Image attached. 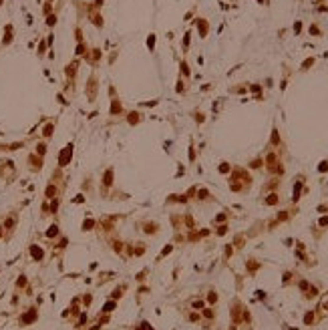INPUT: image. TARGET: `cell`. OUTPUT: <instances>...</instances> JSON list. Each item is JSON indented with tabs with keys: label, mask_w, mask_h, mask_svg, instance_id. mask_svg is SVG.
<instances>
[{
	"label": "cell",
	"mask_w": 328,
	"mask_h": 330,
	"mask_svg": "<svg viewBox=\"0 0 328 330\" xmlns=\"http://www.w3.org/2000/svg\"><path fill=\"white\" fill-rule=\"evenodd\" d=\"M83 201H85V195L83 193H79L77 197H75V203H83Z\"/></svg>",
	"instance_id": "obj_49"
},
{
	"label": "cell",
	"mask_w": 328,
	"mask_h": 330,
	"mask_svg": "<svg viewBox=\"0 0 328 330\" xmlns=\"http://www.w3.org/2000/svg\"><path fill=\"white\" fill-rule=\"evenodd\" d=\"M204 119H205V117H204V115H201V113H199V111H197V113H195V121H197V123H201V121H204Z\"/></svg>",
	"instance_id": "obj_52"
},
{
	"label": "cell",
	"mask_w": 328,
	"mask_h": 330,
	"mask_svg": "<svg viewBox=\"0 0 328 330\" xmlns=\"http://www.w3.org/2000/svg\"><path fill=\"white\" fill-rule=\"evenodd\" d=\"M45 157H40V155H36V153H32V155H28V163H30V169L32 171H40L42 169V163H45Z\"/></svg>",
	"instance_id": "obj_2"
},
{
	"label": "cell",
	"mask_w": 328,
	"mask_h": 330,
	"mask_svg": "<svg viewBox=\"0 0 328 330\" xmlns=\"http://www.w3.org/2000/svg\"><path fill=\"white\" fill-rule=\"evenodd\" d=\"M12 42V26L8 24L6 28H4V38H2V45L6 46V45H10Z\"/></svg>",
	"instance_id": "obj_15"
},
{
	"label": "cell",
	"mask_w": 328,
	"mask_h": 330,
	"mask_svg": "<svg viewBox=\"0 0 328 330\" xmlns=\"http://www.w3.org/2000/svg\"><path fill=\"white\" fill-rule=\"evenodd\" d=\"M57 209H58V197H55L53 203H50V214H57Z\"/></svg>",
	"instance_id": "obj_35"
},
{
	"label": "cell",
	"mask_w": 328,
	"mask_h": 330,
	"mask_svg": "<svg viewBox=\"0 0 328 330\" xmlns=\"http://www.w3.org/2000/svg\"><path fill=\"white\" fill-rule=\"evenodd\" d=\"M197 28H199V34H201V38H204V36H207V30H209V26H207V22H205L204 18H197Z\"/></svg>",
	"instance_id": "obj_13"
},
{
	"label": "cell",
	"mask_w": 328,
	"mask_h": 330,
	"mask_svg": "<svg viewBox=\"0 0 328 330\" xmlns=\"http://www.w3.org/2000/svg\"><path fill=\"white\" fill-rule=\"evenodd\" d=\"M270 143H272V145H280V135H278V129H272Z\"/></svg>",
	"instance_id": "obj_21"
},
{
	"label": "cell",
	"mask_w": 328,
	"mask_h": 330,
	"mask_svg": "<svg viewBox=\"0 0 328 330\" xmlns=\"http://www.w3.org/2000/svg\"><path fill=\"white\" fill-rule=\"evenodd\" d=\"M300 30H302V22H296V24H294V32L298 34Z\"/></svg>",
	"instance_id": "obj_53"
},
{
	"label": "cell",
	"mask_w": 328,
	"mask_h": 330,
	"mask_svg": "<svg viewBox=\"0 0 328 330\" xmlns=\"http://www.w3.org/2000/svg\"><path fill=\"white\" fill-rule=\"evenodd\" d=\"M324 308H326V310H328V302H326V304H324Z\"/></svg>",
	"instance_id": "obj_59"
},
{
	"label": "cell",
	"mask_w": 328,
	"mask_h": 330,
	"mask_svg": "<svg viewBox=\"0 0 328 330\" xmlns=\"http://www.w3.org/2000/svg\"><path fill=\"white\" fill-rule=\"evenodd\" d=\"M224 219H226V214H219V216L215 217V221H217V224H219V221H224Z\"/></svg>",
	"instance_id": "obj_57"
},
{
	"label": "cell",
	"mask_w": 328,
	"mask_h": 330,
	"mask_svg": "<svg viewBox=\"0 0 328 330\" xmlns=\"http://www.w3.org/2000/svg\"><path fill=\"white\" fill-rule=\"evenodd\" d=\"M113 177H115V169L109 167V169H105V173H103L101 183L105 185V187H111V185H113Z\"/></svg>",
	"instance_id": "obj_4"
},
{
	"label": "cell",
	"mask_w": 328,
	"mask_h": 330,
	"mask_svg": "<svg viewBox=\"0 0 328 330\" xmlns=\"http://www.w3.org/2000/svg\"><path fill=\"white\" fill-rule=\"evenodd\" d=\"M310 34H320V30H318V26H310Z\"/></svg>",
	"instance_id": "obj_56"
},
{
	"label": "cell",
	"mask_w": 328,
	"mask_h": 330,
	"mask_svg": "<svg viewBox=\"0 0 328 330\" xmlns=\"http://www.w3.org/2000/svg\"><path fill=\"white\" fill-rule=\"evenodd\" d=\"M145 234H157V224H145Z\"/></svg>",
	"instance_id": "obj_26"
},
{
	"label": "cell",
	"mask_w": 328,
	"mask_h": 330,
	"mask_svg": "<svg viewBox=\"0 0 328 330\" xmlns=\"http://www.w3.org/2000/svg\"><path fill=\"white\" fill-rule=\"evenodd\" d=\"M191 306H193V308H195V310H201V308H204V306H205V302H204V300H195V302H193V304H191Z\"/></svg>",
	"instance_id": "obj_41"
},
{
	"label": "cell",
	"mask_w": 328,
	"mask_h": 330,
	"mask_svg": "<svg viewBox=\"0 0 328 330\" xmlns=\"http://www.w3.org/2000/svg\"><path fill=\"white\" fill-rule=\"evenodd\" d=\"M266 203L268 205H276L278 203V193H270L268 197H266Z\"/></svg>",
	"instance_id": "obj_24"
},
{
	"label": "cell",
	"mask_w": 328,
	"mask_h": 330,
	"mask_svg": "<svg viewBox=\"0 0 328 330\" xmlns=\"http://www.w3.org/2000/svg\"><path fill=\"white\" fill-rule=\"evenodd\" d=\"M36 155H40V157H45L46 155V143L45 141H40V143H36V151H34Z\"/></svg>",
	"instance_id": "obj_16"
},
{
	"label": "cell",
	"mask_w": 328,
	"mask_h": 330,
	"mask_svg": "<svg viewBox=\"0 0 328 330\" xmlns=\"http://www.w3.org/2000/svg\"><path fill=\"white\" fill-rule=\"evenodd\" d=\"M262 163H264L262 159H254V161H250V169H260V167H262Z\"/></svg>",
	"instance_id": "obj_29"
},
{
	"label": "cell",
	"mask_w": 328,
	"mask_h": 330,
	"mask_svg": "<svg viewBox=\"0 0 328 330\" xmlns=\"http://www.w3.org/2000/svg\"><path fill=\"white\" fill-rule=\"evenodd\" d=\"M53 6H50V2H45V6H42V12H45V16H48V14H53Z\"/></svg>",
	"instance_id": "obj_37"
},
{
	"label": "cell",
	"mask_w": 328,
	"mask_h": 330,
	"mask_svg": "<svg viewBox=\"0 0 328 330\" xmlns=\"http://www.w3.org/2000/svg\"><path fill=\"white\" fill-rule=\"evenodd\" d=\"M57 236H58V226H57V224H53L50 228L46 229V238H57Z\"/></svg>",
	"instance_id": "obj_17"
},
{
	"label": "cell",
	"mask_w": 328,
	"mask_h": 330,
	"mask_svg": "<svg viewBox=\"0 0 328 330\" xmlns=\"http://www.w3.org/2000/svg\"><path fill=\"white\" fill-rule=\"evenodd\" d=\"M189 161H191V163L195 161V149H193V145L189 147Z\"/></svg>",
	"instance_id": "obj_45"
},
{
	"label": "cell",
	"mask_w": 328,
	"mask_h": 330,
	"mask_svg": "<svg viewBox=\"0 0 328 330\" xmlns=\"http://www.w3.org/2000/svg\"><path fill=\"white\" fill-rule=\"evenodd\" d=\"M135 254L137 256H143V254H145V244H139V246L135 248Z\"/></svg>",
	"instance_id": "obj_40"
},
{
	"label": "cell",
	"mask_w": 328,
	"mask_h": 330,
	"mask_svg": "<svg viewBox=\"0 0 328 330\" xmlns=\"http://www.w3.org/2000/svg\"><path fill=\"white\" fill-rule=\"evenodd\" d=\"M314 322V312H308L304 316V324H312Z\"/></svg>",
	"instance_id": "obj_33"
},
{
	"label": "cell",
	"mask_w": 328,
	"mask_h": 330,
	"mask_svg": "<svg viewBox=\"0 0 328 330\" xmlns=\"http://www.w3.org/2000/svg\"><path fill=\"white\" fill-rule=\"evenodd\" d=\"M300 193H302V177H298L296 179V185H294V195H292V201H298L300 199Z\"/></svg>",
	"instance_id": "obj_11"
},
{
	"label": "cell",
	"mask_w": 328,
	"mask_h": 330,
	"mask_svg": "<svg viewBox=\"0 0 328 330\" xmlns=\"http://www.w3.org/2000/svg\"><path fill=\"white\" fill-rule=\"evenodd\" d=\"M30 256H32V260H36V262H40V260L45 258V252H42V248H40V246H36V244H32V246H30Z\"/></svg>",
	"instance_id": "obj_7"
},
{
	"label": "cell",
	"mask_w": 328,
	"mask_h": 330,
	"mask_svg": "<svg viewBox=\"0 0 328 330\" xmlns=\"http://www.w3.org/2000/svg\"><path fill=\"white\" fill-rule=\"evenodd\" d=\"M179 68H181V77H189V65H187L185 60L179 63Z\"/></svg>",
	"instance_id": "obj_22"
},
{
	"label": "cell",
	"mask_w": 328,
	"mask_h": 330,
	"mask_svg": "<svg viewBox=\"0 0 328 330\" xmlns=\"http://www.w3.org/2000/svg\"><path fill=\"white\" fill-rule=\"evenodd\" d=\"M87 97H89L91 101L97 97V79L93 77V79H89V87H87Z\"/></svg>",
	"instance_id": "obj_8"
},
{
	"label": "cell",
	"mask_w": 328,
	"mask_h": 330,
	"mask_svg": "<svg viewBox=\"0 0 328 330\" xmlns=\"http://www.w3.org/2000/svg\"><path fill=\"white\" fill-rule=\"evenodd\" d=\"M189 36H191L189 32H185V34H183V48H185V50L189 48Z\"/></svg>",
	"instance_id": "obj_39"
},
{
	"label": "cell",
	"mask_w": 328,
	"mask_h": 330,
	"mask_svg": "<svg viewBox=\"0 0 328 330\" xmlns=\"http://www.w3.org/2000/svg\"><path fill=\"white\" fill-rule=\"evenodd\" d=\"M77 70H79V60H73L70 65H67V68H65V75H67V79L73 81L75 77H77Z\"/></svg>",
	"instance_id": "obj_5"
},
{
	"label": "cell",
	"mask_w": 328,
	"mask_h": 330,
	"mask_svg": "<svg viewBox=\"0 0 328 330\" xmlns=\"http://www.w3.org/2000/svg\"><path fill=\"white\" fill-rule=\"evenodd\" d=\"M93 24H95L97 28H101V26H103V16H101V14H95V16H93Z\"/></svg>",
	"instance_id": "obj_27"
},
{
	"label": "cell",
	"mask_w": 328,
	"mask_h": 330,
	"mask_svg": "<svg viewBox=\"0 0 328 330\" xmlns=\"http://www.w3.org/2000/svg\"><path fill=\"white\" fill-rule=\"evenodd\" d=\"M36 318H38V312H36V308H30L26 314H22V316H20V324H32Z\"/></svg>",
	"instance_id": "obj_3"
},
{
	"label": "cell",
	"mask_w": 328,
	"mask_h": 330,
	"mask_svg": "<svg viewBox=\"0 0 328 330\" xmlns=\"http://www.w3.org/2000/svg\"><path fill=\"white\" fill-rule=\"evenodd\" d=\"M226 232H227V226H219V228H217V236H224Z\"/></svg>",
	"instance_id": "obj_46"
},
{
	"label": "cell",
	"mask_w": 328,
	"mask_h": 330,
	"mask_svg": "<svg viewBox=\"0 0 328 330\" xmlns=\"http://www.w3.org/2000/svg\"><path fill=\"white\" fill-rule=\"evenodd\" d=\"M73 151H75V145L73 143H67L65 147L60 149V153H58V169H63V167H67L68 163H70V159H73Z\"/></svg>",
	"instance_id": "obj_1"
},
{
	"label": "cell",
	"mask_w": 328,
	"mask_h": 330,
	"mask_svg": "<svg viewBox=\"0 0 328 330\" xmlns=\"http://www.w3.org/2000/svg\"><path fill=\"white\" fill-rule=\"evenodd\" d=\"M123 292H125V286H119V288H115V290H113L111 298H113V300H119V298L123 296Z\"/></svg>",
	"instance_id": "obj_20"
},
{
	"label": "cell",
	"mask_w": 328,
	"mask_h": 330,
	"mask_svg": "<svg viewBox=\"0 0 328 330\" xmlns=\"http://www.w3.org/2000/svg\"><path fill=\"white\" fill-rule=\"evenodd\" d=\"M171 252H173V246H171V244H167V246L163 248V252H161V256H159V258H165V256H167V254H171Z\"/></svg>",
	"instance_id": "obj_31"
},
{
	"label": "cell",
	"mask_w": 328,
	"mask_h": 330,
	"mask_svg": "<svg viewBox=\"0 0 328 330\" xmlns=\"http://www.w3.org/2000/svg\"><path fill=\"white\" fill-rule=\"evenodd\" d=\"M155 42H157V36H155V32H151L147 36V48H149V50H153V48H155Z\"/></svg>",
	"instance_id": "obj_18"
},
{
	"label": "cell",
	"mask_w": 328,
	"mask_h": 330,
	"mask_svg": "<svg viewBox=\"0 0 328 330\" xmlns=\"http://www.w3.org/2000/svg\"><path fill=\"white\" fill-rule=\"evenodd\" d=\"M217 169H219V173H229V171H232V165L224 161V163H219V167H217Z\"/></svg>",
	"instance_id": "obj_25"
},
{
	"label": "cell",
	"mask_w": 328,
	"mask_h": 330,
	"mask_svg": "<svg viewBox=\"0 0 328 330\" xmlns=\"http://www.w3.org/2000/svg\"><path fill=\"white\" fill-rule=\"evenodd\" d=\"M207 197H209L207 189H197V199H207Z\"/></svg>",
	"instance_id": "obj_30"
},
{
	"label": "cell",
	"mask_w": 328,
	"mask_h": 330,
	"mask_svg": "<svg viewBox=\"0 0 328 330\" xmlns=\"http://www.w3.org/2000/svg\"><path fill=\"white\" fill-rule=\"evenodd\" d=\"M318 171H320V173H326V171H328V161H320V165H318Z\"/></svg>",
	"instance_id": "obj_36"
},
{
	"label": "cell",
	"mask_w": 328,
	"mask_h": 330,
	"mask_svg": "<svg viewBox=\"0 0 328 330\" xmlns=\"http://www.w3.org/2000/svg\"><path fill=\"white\" fill-rule=\"evenodd\" d=\"M99 58H101V50H99V48H93V65H95Z\"/></svg>",
	"instance_id": "obj_38"
},
{
	"label": "cell",
	"mask_w": 328,
	"mask_h": 330,
	"mask_svg": "<svg viewBox=\"0 0 328 330\" xmlns=\"http://www.w3.org/2000/svg\"><path fill=\"white\" fill-rule=\"evenodd\" d=\"M207 302H209V304H215V302H217V294H215V292H209V296H207Z\"/></svg>",
	"instance_id": "obj_42"
},
{
	"label": "cell",
	"mask_w": 328,
	"mask_h": 330,
	"mask_svg": "<svg viewBox=\"0 0 328 330\" xmlns=\"http://www.w3.org/2000/svg\"><path fill=\"white\" fill-rule=\"evenodd\" d=\"M85 322H87V314H81V318H79V328L85 324Z\"/></svg>",
	"instance_id": "obj_50"
},
{
	"label": "cell",
	"mask_w": 328,
	"mask_h": 330,
	"mask_svg": "<svg viewBox=\"0 0 328 330\" xmlns=\"http://www.w3.org/2000/svg\"><path fill=\"white\" fill-rule=\"evenodd\" d=\"M75 34H77V40H79V42H83V32H81V28H77V30H75Z\"/></svg>",
	"instance_id": "obj_51"
},
{
	"label": "cell",
	"mask_w": 328,
	"mask_h": 330,
	"mask_svg": "<svg viewBox=\"0 0 328 330\" xmlns=\"http://www.w3.org/2000/svg\"><path fill=\"white\" fill-rule=\"evenodd\" d=\"M103 2H105V0H95V6H97V8H101Z\"/></svg>",
	"instance_id": "obj_58"
},
{
	"label": "cell",
	"mask_w": 328,
	"mask_h": 330,
	"mask_svg": "<svg viewBox=\"0 0 328 330\" xmlns=\"http://www.w3.org/2000/svg\"><path fill=\"white\" fill-rule=\"evenodd\" d=\"M57 24V14H48L46 16V26H55Z\"/></svg>",
	"instance_id": "obj_28"
},
{
	"label": "cell",
	"mask_w": 328,
	"mask_h": 330,
	"mask_svg": "<svg viewBox=\"0 0 328 330\" xmlns=\"http://www.w3.org/2000/svg\"><path fill=\"white\" fill-rule=\"evenodd\" d=\"M22 145H24L22 141H20V143H12V145H8V147L4 149V151H16V149H18V147H22Z\"/></svg>",
	"instance_id": "obj_34"
},
{
	"label": "cell",
	"mask_w": 328,
	"mask_h": 330,
	"mask_svg": "<svg viewBox=\"0 0 328 330\" xmlns=\"http://www.w3.org/2000/svg\"><path fill=\"white\" fill-rule=\"evenodd\" d=\"M45 197H46V199H55V197H58V187L55 185V181H50L48 185H46Z\"/></svg>",
	"instance_id": "obj_6"
},
{
	"label": "cell",
	"mask_w": 328,
	"mask_h": 330,
	"mask_svg": "<svg viewBox=\"0 0 328 330\" xmlns=\"http://www.w3.org/2000/svg\"><path fill=\"white\" fill-rule=\"evenodd\" d=\"M46 2H50V4H53V0H46Z\"/></svg>",
	"instance_id": "obj_60"
},
{
	"label": "cell",
	"mask_w": 328,
	"mask_h": 330,
	"mask_svg": "<svg viewBox=\"0 0 328 330\" xmlns=\"http://www.w3.org/2000/svg\"><path fill=\"white\" fill-rule=\"evenodd\" d=\"M177 93H183V81H177Z\"/></svg>",
	"instance_id": "obj_54"
},
{
	"label": "cell",
	"mask_w": 328,
	"mask_h": 330,
	"mask_svg": "<svg viewBox=\"0 0 328 330\" xmlns=\"http://www.w3.org/2000/svg\"><path fill=\"white\" fill-rule=\"evenodd\" d=\"M53 133H55V123H46V125L42 127V137H45V139H50Z\"/></svg>",
	"instance_id": "obj_14"
},
{
	"label": "cell",
	"mask_w": 328,
	"mask_h": 330,
	"mask_svg": "<svg viewBox=\"0 0 328 330\" xmlns=\"http://www.w3.org/2000/svg\"><path fill=\"white\" fill-rule=\"evenodd\" d=\"M204 316H205V318H214V312H211V308L204 310Z\"/></svg>",
	"instance_id": "obj_48"
},
{
	"label": "cell",
	"mask_w": 328,
	"mask_h": 330,
	"mask_svg": "<svg viewBox=\"0 0 328 330\" xmlns=\"http://www.w3.org/2000/svg\"><path fill=\"white\" fill-rule=\"evenodd\" d=\"M320 226H328V216L326 217H320V221H318Z\"/></svg>",
	"instance_id": "obj_55"
},
{
	"label": "cell",
	"mask_w": 328,
	"mask_h": 330,
	"mask_svg": "<svg viewBox=\"0 0 328 330\" xmlns=\"http://www.w3.org/2000/svg\"><path fill=\"white\" fill-rule=\"evenodd\" d=\"M93 228H95V219H89V217H87V219L83 221V232H91Z\"/></svg>",
	"instance_id": "obj_19"
},
{
	"label": "cell",
	"mask_w": 328,
	"mask_h": 330,
	"mask_svg": "<svg viewBox=\"0 0 328 330\" xmlns=\"http://www.w3.org/2000/svg\"><path fill=\"white\" fill-rule=\"evenodd\" d=\"M119 113H123V105H121V101L119 99H113L111 101V109H109V115H119Z\"/></svg>",
	"instance_id": "obj_10"
},
{
	"label": "cell",
	"mask_w": 328,
	"mask_h": 330,
	"mask_svg": "<svg viewBox=\"0 0 328 330\" xmlns=\"http://www.w3.org/2000/svg\"><path fill=\"white\" fill-rule=\"evenodd\" d=\"M45 50H46V42H45V40H40V45H38V55L42 57V55H45Z\"/></svg>",
	"instance_id": "obj_43"
},
{
	"label": "cell",
	"mask_w": 328,
	"mask_h": 330,
	"mask_svg": "<svg viewBox=\"0 0 328 330\" xmlns=\"http://www.w3.org/2000/svg\"><path fill=\"white\" fill-rule=\"evenodd\" d=\"M24 284H26V278H24V276H20V278H18V282H16V286H18V288H22Z\"/></svg>",
	"instance_id": "obj_47"
},
{
	"label": "cell",
	"mask_w": 328,
	"mask_h": 330,
	"mask_svg": "<svg viewBox=\"0 0 328 330\" xmlns=\"http://www.w3.org/2000/svg\"><path fill=\"white\" fill-rule=\"evenodd\" d=\"M298 286H300V290H304V292H306V290H308V288H310V284H308L306 280H302V282H300V284H298Z\"/></svg>",
	"instance_id": "obj_44"
},
{
	"label": "cell",
	"mask_w": 328,
	"mask_h": 330,
	"mask_svg": "<svg viewBox=\"0 0 328 330\" xmlns=\"http://www.w3.org/2000/svg\"><path fill=\"white\" fill-rule=\"evenodd\" d=\"M2 2H4V0H0V6H2Z\"/></svg>",
	"instance_id": "obj_61"
},
{
	"label": "cell",
	"mask_w": 328,
	"mask_h": 330,
	"mask_svg": "<svg viewBox=\"0 0 328 330\" xmlns=\"http://www.w3.org/2000/svg\"><path fill=\"white\" fill-rule=\"evenodd\" d=\"M312 65H314V58H308V60H304V63H302V70H308Z\"/></svg>",
	"instance_id": "obj_32"
},
{
	"label": "cell",
	"mask_w": 328,
	"mask_h": 330,
	"mask_svg": "<svg viewBox=\"0 0 328 330\" xmlns=\"http://www.w3.org/2000/svg\"><path fill=\"white\" fill-rule=\"evenodd\" d=\"M115 308H117V300H113V298H111V300H109V302H105V304H103V314H109V312H113Z\"/></svg>",
	"instance_id": "obj_12"
},
{
	"label": "cell",
	"mask_w": 328,
	"mask_h": 330,
	"mask_svg": "<svg viewBox=\"0 0 328 330\" xmlns=\"http://www.w3.org/2000/svg\"><path fill=\"white\" fill-rule=\"evenodd\" d=\"M143 121V115L139 113V111H131V113L127 115V123L129 125H137V123H141Z\"/></svg>",
	"instance_id": "obj_9"
},
{
	"label": "cell",
	"mask_w": 328,
	"mask_h": 330,
	"mask_svg": "<svg viewBox=\"0 0 328 330\" xmlns=\"http://www.w3.org/2000/svg\"><path fill=\"white\" fill-rule=\"evenodd\" d=\"M85 50H87V45H85V42H79V45H77V50H75V55H77V57H83V55H85Z\"/></svg>",
	"instance_id": "obj_23"
}]
</instances>
